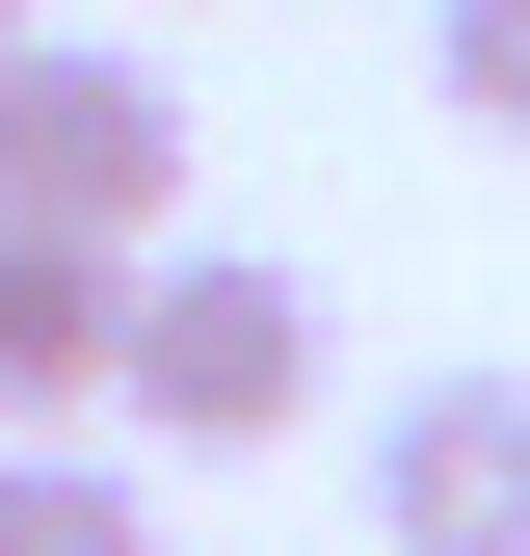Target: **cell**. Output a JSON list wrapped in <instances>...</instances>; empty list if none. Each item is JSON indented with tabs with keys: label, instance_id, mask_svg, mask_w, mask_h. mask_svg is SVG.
<instances>
[{
	"label": "cell",
	"instance_id": "7a4b0ae2",
	"mask_svg": "<svg viewBox=\"0 0 530 556\" xmlns=\"http://www.w3.org/2000/svg\"><path fill=\"white\" fill-rule=\"evenodd\" d=\"M0 239H106V265L186 239V80L132 27H27L0 53Z\"/></svg>",
	"mask_w": 530,
	"mask_h": 556
},
{
	"label": "cell",
	"instance_id": "52a82bcc",
	"mask_svg": "<svg viewBox=\"0 0 530 556\" xmlns=\"http://www.w3.org/2000/svg\"><path fill=\"white\" fill-rule=\"evenodd\" d=\"M27 27H53V0H0V53H27Z\"/></svg>",
	"mask_w": 530,
	"mask_h": 556
},
{
	"label": "cell",
	"instance_id": "277c9868",
	"mask_svg": "<svg viewBox=\"0 0 530 556\" xmlns=\"http://www.w3.org/2000/svg\"><path fill=\"white\" fill-rule=\"evenodd\" d=\"M106 318H132L106 239H0V451H27V425H106Z\"/></svg>",
	"mask_w": 530,
	"mask_h": 556
},
{
	"label": "cell",
	"instance_id": "6da1fadb",
	"mask_svg": "<svg viewBox=\"0 0 530 556\" xmlns=\"http://www.w3.org/2000/svg\"><path fill=\"white\" fill-rule=\"evenodd\" d=\"M106 425L186 451V477H213V451H292V425H318V292H292L265 239H160L132 318H106Z\"/></svg>",
	"mask_w": 530,
	"mask_h": 556
},
{
	"label": "cell",
	"instance_id": "8992f818",
	"mask_svg": "<svg viewBox=\"0 0 530 556\" xmlns=\"http://www.w3.org/2000/svg\"><path fill=\"white\" fill-rule=\"evenodd\" d=\"M425 80H451V132L530 160V0H425Z\"/></svg>",
	"mask_w": 530,
	"mask_h": 556
},
{
	"label": "cell",
	"instance_id": "5b68a950",
	"mask_svg": "<svg viewBox=\"0 0 530 556\" xmlns=\"http://www.w3.org/2000/svg\"><path fill=\"white\" fill-rule=\"evenodd\" d=\"M0 556H160V477H132L106 425H27L0 451Z\"/></svg>",
	"mask_w": 530,
	"mask_h": 556
},
{
	"label": "cell",
	"instance_id": "3957f363",
	"mask_svg": "<svg viewBox=\"0 0 530 556\" xmlns=\"http://www.w3.org/2000/svg\"><path fill=\"white\" fill-rule=\"evenodd\" d=\"M345 477H371V556H530V371H398Z\"/></svg>",
	"mask_w": 530,
	"mask_h": 556
}]
</instances>
